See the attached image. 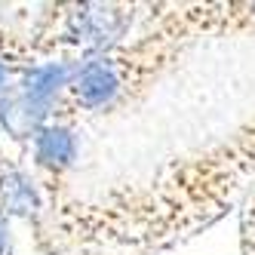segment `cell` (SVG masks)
<instances>
[{
    "mask_svg": "<svg viewBox=\"0 0 255 255\" xmlns=\"http://www.w3.org/2000/svg\"><path fill=\"white\" fill-rule=\"evenodd\" d=\"M252 178L255 120L225 141L163 163L144 185H117L99 197H68L49 212V228L62 246L80 255H154L215 225Z\"/></svg>",
    "mask_w": 255,
    "mask_h": 255,
    "instance_id": "6da1fadb",
    "label": "cell"
},
{
    "mask_svg": "<svg viewBox=\"0 0 255 255\" xmlns=\"http://www.w3.org/2000/svg\"><path fill=\"white\" fill-rule=\"evenodd\" d=\"M0 255H12V222L0 212Z\"/></svg>",
    "mask_w": 255,
    "mask_h": 255,
    "instance_id": "8992f818",
    "label": "cell"
},
{
    "mask_svg": "<svg viewBox=\"0 0 255 255\" xmlns=\"http://www.w3.org/2000/svg\"><path fill=\"white\" fill-rule=\"evenodd\" d=\"M0 212L9 222H25L34 234V249L46 252L49 246H56V234L49 228V206L46 197L37 188L31 169L22 166V160H15L6 154V148L0 144Z\"/></svg>",
    "mask_w": 255,
    "mask_h": 255,
    "instance_id": "277c9868",
    "label": "cell"
},
{
    "mask_svg": "<svg viewBox=\"0 0 255 255\" xmlns=\"http://www.w3.org/2000/svg\"><path fill=\"white\" fill-rule=\"evenodd\" d=\"M151 3H37L28 28V65H83L129 40Z\"/></svg>",
    "mask_w": 255,
    "mask_h": 255,
    "instance_id": "7a4b0ae2",
    "label": "cell"
},
{
    "mask_svg": "<svg viewBox=\"0 0 255 255\" xmlns=\"http://www.w3.org/2000/svg\"><path fill=\"white\" fill-rule=\"evenodd\" d=\"M40 255H80V252H74V249H68V246H62V243L56 240V246H52V249H46V252H40Z\"/></svg>",
    "mask_w": 255,
    "mask_h": 255,
    "instance_id": "ba28073f",
    "label": "cell"
},
{
    "mask_svg": "<svg viewBox=\"0 0 255 255\" xmlns=\"http://www.w3.org/2000/svg\"><path fill=\"white\" fill-rule=\"evenodd\" d=\"M77 151H80L77 126L74 123H62V120L46 123L37 132V138L28 144L31 175L37 181V188L43 191L49 212L56 206H62L68 197H74L68 191V178H71L74 163H77Z\"/></svg>",
    "mask_w": 255,
    "mask_h": 255,
    "instance_id": "3957f363",
    "label": "cell"
},
{
    "mask_svg": "<svg viewBox=\"0 0 255 255\" xmlns=\"http://www.w3.org/2000/svg\"><path fill=\"white\" fill-rule=\"evenodd\" d=\"M15 74H19L15 68H9L6 62H0V89H6V86L12 83V77H15Z\"/></svg>",
    "mask_w": 255,
    "mask_h": 255,
    "instance_id": "52a82bcc",
    "label": "cell"
},
{
    "mask_svg": "<svg viewBox=\"0 0 255 255\" xmlns=\"http://www.w3.org/2000/svg\"><path fill=\"white\" fill-rule=\"evenodd\" d=\"M52 114H56V102L31 93L15 80L0 93V129L12 144L25 151L43 126L52 123Z\"/></svg>",
    "mask_w": 255,
    "mask_h": 255,
    "instance_id": "5b68a950",
    "label": "cell"
}]
</instances>
